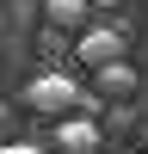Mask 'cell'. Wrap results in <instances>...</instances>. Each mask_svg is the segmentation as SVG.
<instances>
[{
  "label": "cell",
  "instance_id": "6da1fadb",
  "mask_svg": "<svg viewBox=\"0 0 148 154\" xmlns=\"http://www.w3.org/2000/svg\"><path fill=\"white\" fill-rule=\"evenodd\" d=\"M80 86H74V74H62V68H43L31 86H25V105L37 111V117H74L80 111Z\"/></svg>",
  "mask_w": 148,
  "mask_h": 154
},
{
  "label": "cell",
  "instance_id": "7a4b0ae2",
  "mask_svg": "<svg viewBox=\"0 0 148 154\" xmlns=\"http://www.w3.org/2000/svg\"><path fill=\"white\" fill-rule=\"evenodd\" d=\"M74 56H80L93 74H99V68H111V62H123V31H117V25H86L80 43H74Z\"/></svg>",
  "mask_w": 148,
  "mask_h": 154
},
{
  "label": "cell",
  "instance_id": "3957f363",
  "mask_svg": "<svg viewBox=\"0 0 148 154\" xmlns=\"http://www.w3.org/2000/svg\"><path fill=\"white\" fill-rule=\"evenodd\" d=\"M56 148L62 154H93L99 148V117H62L56 123Z\"/></svg>",
  "mask_w": 148,
  "mask_h": 154
},
{
  "label": "cell",
  "instance_id": "277c9868",
  "mask_svg": "<svg viewBox=\"0 0 148 154\" xmlns=\"http://www.w3.org/2000/svg\"><path fill=\"white\" fill-rule=\"evenodd\" d=\"M43 19H49V31H74L80 37L86 19H93V6L86 0H43Z\"/></svg>",
  "mask_w": 148,
  "mask_h": 154
},
{
  "label": "cell",
  "instance_id": "5b68a950",
  "mask_svg": "<svg viewBox=\"0 0 148 154\" xmlns=\"http://www.w3.org/2000/svg\"><path fill=\"white\" fill-rule=\"evenodd\" d=\"M130 93H136V68H130V62L99 68V99H130Z\"/></svg>",
  "mask_w": 148,
  "mask_h": 154
},
{
  "label": "cell",
  "instance_id": "8992f818",
  "mask_svg": "<svg viewBox=\"0 0 148 154\" xmlns=\"http://www.w3.org/2000/svg\"><path fill=\"white\" fill-rule=\"evenodd\" d=\"M0 154H43V148H31V142H6Z\"/></svg>",
  "mask_w": 148,
  "mask_h": 154
}]
</instances>
